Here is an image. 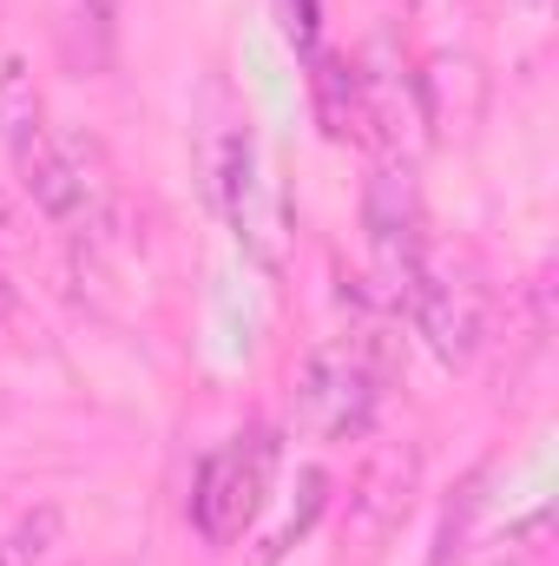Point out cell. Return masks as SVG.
Listing matches in <instances>:
<instances>
[{
  "instance_id": "obj_1",
  "label": "cell",
  "mask_w": 559,
  "mask_h": 566,
  "mask_svg": "<svg viewBox=\"0 0 559 566\" xmlns=\"http://www.w3.org/2000/svg\"><path fill=\"white\" fill-rule=\"evenodd\" d=\"M271 468H277V434L271 428H244L224 448H211L191 474V534L204 547H231L257 521V507L271 494Z\"/></svg>"
},
{
  "instance_id": "obj_5",
  "label": "cell",
  "mask_w": 559,
  "mask_h": 566,
  "mask_svg": "<svg viewBox=\"0 0 559 566\" xmlns=\"http://www.w3.org/2000/svg\"><path fill=\"white\" fill-rule=\"evenodd\" d=\"M20 185H27V198L46 211V218H60V224H73L80 211H86V178H80V165H73V151L66 145H53L46 133L27 145L20 158Z\"/></svg>"
},
{
  "instance_id": "obj_6",
  "label": "cell",
  "mask_w": 559,
  "mask_h": 566,
  "mask_svg": "<svg viewBox=\"0 0 559 566\" xmlns=\"http://www.w3.org/2000/svg\"><path fill=\"white\" fill-rule=\"evenodd\" d=\"M0 139H7L13 158L40 139V93H33V73L20 60L0 66Z\"/></svg>"
},
{
  "instance_id": "obj_9",
  "label": "cell",
  "mask_w": 559,
  "mask_h": 566,
  "mask_svg": "<svg viewBox=\"0 0 559 566\" xmlns=\"http://www.w3.org/2000/svg\"><path fill=\"white\" fill-rule=\"evenodd\" d=\"M113 7H119V0H86V13H93L99 27H113Z\"/></svg>"
},
{
  "instance_id": "obj_3",
  "label": "cell",
  "mask_w": 559,
  "mask_h": 566,
  "mask_svg": "<svg viewBox=\"0 0 559 566\" xmlns=\"http://www.w3.org/2000/svg\"><path fill=\"white\" fill-rule=\"evenodd\" d=\"M409 310H415V329L428 336V349L447 369H461L481 349V296L461 277H441V271L421 264V277L409 283Z\"/></svg>"
},
{
  "instance_id": "obj_10",
  "label": "cell",
  "mask_w": 559,
  "mask_h": 566,
  "mask_svg": "<svg viewBox=\"0 0 559 566\" xmlns=\"http://www.w3.org/2000/svg\"><path fill=\"white\" fill-rule=\"evenodd\" d=\"M13 310H20V290H13V283L0 277V316H13Z\"/></svg>"
},
{
  "instance_id": "obj_7",
  "label": "cell",
  "mask_w": 559,
  "mask_h": 566,
  "mask_svg": "<svg viewBox=\"0 0 559 566\" xmlns=\"http://www.w3.org/2000/svg\"><path fill=\"white\" fill-rule=\"evenodd\" d=\"M53 541H60V507H40L33 521H20L7 541H0V560L7 566H33L53 554Z\"/></svg>"
},
{
  "instance_id": "obj_2",
  "label": "cell",
  "mask_w": 559,
  "mask_h": 566,
  "mask_svg": "<svg viewBox=\"0 0 559 566\" xmlns=\"http://www.w3.org/2000/svg\"><path fill=\"white\" fill-rule=\"evenodd\" d=\"M376 402H382V369L369 363V336H342V343H323L309 363H303V382H296V416L329 434V441H349L376 422Z\"/></svg>"
},
{
  "instance_id": "obj_11",
  "label": "cell",
  "mask_w": 559,
  "mask_h": 566,
  "mask_svg": "<svg viewBox=\"0 0 559 566\" xmlns=\"http://www.w3.org/2000/svg\"><path fill=\"white\" fill-rule=\"evenodd\" d=\"M0 566H7V560H0Z\"/></svg>"
},
{
  "instance_id": "obj_8",
  "label": "cell",
  "mask_w": 559,
  "mask_h": 566,
  "mask_svg": "<svg viewBox=\"0 0 559 566\" xmlns=\"http://www.w3.org/2000/svg\"><path fill=\"white\" fill-rule=\"evenodd\" d=\"M283 33L296 40V53H316V33H323V0H283Z\"/></svg>"
},
{
  "instance_id": "obj_4",
  "label": "cell",
  "mask_w": 559,
  "mask_h": 566,
  "mask_svg": "<svg viewBox=\"0 0 559 566\" xmlns=\"http://www.w3.org/2000/svg\"><path fill=\"white\" fill-rule=\"evenodd\" d=\"M362 224H369V251H376V264H382V277L395 283L402 296H409V283L421 277V211H415V191H409V178H376L369 185V205H362Z\"/></svg>"
}]
</instances>
